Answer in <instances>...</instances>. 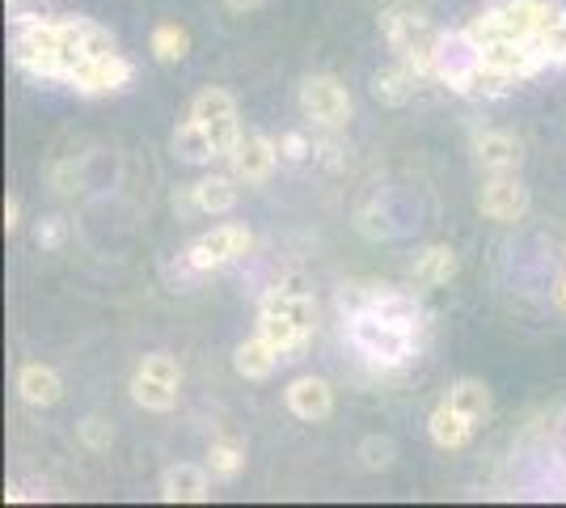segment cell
I'll list each match as a JSON object with an SVG mask.
<instances>
[{
  "mask_svg": "<svg viewBox=\"0 0 566 508\" xmlns=\"http://www.w3.org/2000/svg\"><path fill=\"white\" fill-rule=\"evenodd\" d=\"M380 34H385L389 51H394L419 81H423V76H436V43H440V30L431 25L427 13L410 9V4H389V9L380 13Z\"/></svg>",
  "mask_w": 566,
  "mask_h": 508,
  "instance_id": "cell-1",
  "label": "cell"
},
{
  "mask_svg": "<svg viewBox=\"0 0 566 508\" xmlns=\"http://www.w3.org/2000/svg\"><path fill=\"white\" fill-rule=\"evenodd\" d=\"M347 339H352L355 352L368 364H377V369H401L415 356V331L377 314L347 318Z\"/></svg>",
  "mask_w": 566,
  "mask_h": 508,
  "instance_id": "cell-2",
  "label": "cell"
},
{
  "mask_svg": "<svg viewBox=\"0 0 566 508\" xmlns=\"http://www.w3.org/2000/svg\"><path fill=\"white\" fill-rule=\"evenodd\" d=\"M178 394H182V369L169 352H148L136 373H132V398L140 403L144 412L166 415L178 407Z\"/></svg>",
  "mask_w": 566,
  "mask_h": 508,
  "instance_id": "cell-3",
  "label": "cell"
},
{
  "mask_svg": "<svg viewBox=\"0 0 566 508\" xmlns=\"http://www.w3.org/2000/svg\"><path fill=\"white\" fill-rule=\"evenodd\" d=\"M301 115L326 132H338L352 120V90L334 73H313L301 81Z\"/></svg>",
  "mask_w": 566,
  "mask_h": 508,
  "instance_id": "cell-4",
  "label": "cell"
},
{
  "mask_svg": "<svg viewBox=\"0 0 566 508\" xmlns=\"http://www.w3.org/2000/svg\"><path fill=\"white\" fill-rule=\"evenodd\" d=\"M190 120H199L208 127V136H212V145L220 157H229L241 141V123H237V102L229 90H220V85H208V90H199L195 102H190Z\"/></svg>",
  "mask_w": 566,
  "mask_h": 508,
  "instance_id": "cell-5",
  "label": "cell"
},
{
  "mask_svg": "<svg viewBox=\"0 0 566 508\" xmlns=\"http://www.w3.org/2000/svg\"><path fill=\"white\" fill-rule=\"evenodd\" d=\"M486 9L507 25L512 39H542L566 18V4L558 0H486Z\"/></svg>",
  "mask_w": 566,
  "mask_h": 508,
  "instance_id": "cell-6",
  "label": "cell"
},
{
  "mask_svg": "<svg viewBox=\"0 0 566 508\" xmlns=\"http://www.w3.org/2000/svg\"><path fill=\"white\" fill-rule=\"evenodd\" d=\"M254 246V234L245 229V225H216L212 234H203V238H195L187 250V267L190 271H220V267L237 263L245 250Z\"/></svg>",
  "mask_w": 566,
  "mask_h": 508,
  "instance_id": "cell-7",
  "label": "cell"
},
{
  "mask_svg": "<svg viewBox=\"0 0 566 508\" xmlns=\"http://www.w3.org/2000/svg\"><path fill=\"white\" fill-rule=\"evenodd\" d=\"M136 81V69H132V60H123V55H97V60H81L76 69L69 73V90H76L81 97H102V94H123L127 85Z\"/></svg>",
  "mask_w": 566,
  "mask_h": 508,
  "instance_id": "cell-8",
  "label": "cell"
},
{
  "mask_svg": "<svg viewBox=\"0 0 566 508\" xmlns=\"http://www.w3.org/2000/svg\"><path fill=\"white\" fill-rule=\"evenodd\" d=\"M528 208H533V195L516 174H491L478 187V212L495 225H516L528 217Z\"/></svg>",
  "mask_w": 566,
  "mask_h": 508,
  "instance_id": "cell-9",
  "label": "cell"
},
{
  "mask_svg": "<svg viewBox=\"0 0 566 508\" xmlns=\"http://www.w3.org/2000/svg\"><path fill=\"white\" fill-rule=\"evenodd\" d=\"M275 166H280V145H275L271 136H262V132L241 136L237 148L229 153V174H233L241 187H262V183H271Z\"/></svg>",
  "mask_w": 566,
  "mask_h": 508,
  "instance_id": "cell-10",
  "label": "cell"
},
{
  "mask_svg": "<svg viewBox=\"0 0 566 508\" xmlns=\"http://www.w3.org/2000/svg\"><path fill=\"white\" fill-rule=\"evenodd\" d=\"M212 470L199 462H178L161 475V500L169 505H203L212 496Z\"/></svg>",
  "mask_w": 566,
  "mask_h": 508,
  "instance_id": "cell-11",
  "label": "cell"
},
{
  "mask_svg": "<svg viewBox=\"0 0 566 508\" xmlns=\"http://www.w3.org/2000/svg\"><path fill=\"white\" fill-rule=\"evenodd\" d=\"M283 403L287 412L305 424H322L334 415V386L326 377H296L292 386L283 390Z\"/></svg>",
  "mask_w": 566,
  "mask_h": 508,
  "instance_id": "cell-12",
  "label": "cell"
},
{
  "mask_svg": "<svg viewBox=\"0 0 566 508\" xmlns=\"http://www.w3.org/2000/svg\"><path fill=\"white\" fill-rule=\"evenodd\" d=\"M473 157L486 174H516L520 162H524V145H520L512 132H473Z\"/></svg>",
  "mask_w": 566,
  "mask_h": 508,
  "instance_id": "cell-13",
  "label": "cell"
},
{
  "mask_svg": "<svg viewBox=\"0 0 566 508\" xmlns=\"http://www.w3.org/2000/svg\"><path fill=\"white\" fill-rule=\"evenodd\" d=\"M473 64H478V48L470 43L465 25H461V30H440V43H436V76L452 90L461 76L470 73Z\"/></svg>",
  "mask_w": 566,
  "mask_h": 508,
  "instance_id": "cell-14",
  "label": "cell"
},
{
  "mask_svg": "<svg viewBox=\"0 0 566 508\" xmlns=\"http://www.w3.org/2000/svg\"><path fill=\"white\" fill-rule=\"evenodd\" d=\"M259 314H280L287 322H296V326H305L313 331V318H317V301L308 297L296 280H287V284H275V289L262 292L259 301Z\"/></svg>",
  "mask_w": 566,
  "mask_h": 508,
  "instance_id": "cell-15",
  "label": "cell"
},
{
  "mask_svg": "<svg viewBox=\"0 0 566 508\" xmlns=\"http://www.w3.org/2000/svg\"><path fill=\"white\" fill-rule=\"evenodd\" d=\"M520 85L516 73H503L495 64H486L482 55H478V64H473L470 73L461 76L457 85H452V94L461 97H473V102H499V97H507L512 90Z\"/></svg>",
  "mask_w": 566,
  "mask_h": 508,
  "instance_id": "cell-16",
  "label": "cell"
},
{
  "mask_svg": "<svg viewBox=\"0 0 566 508\" xmlns=\"http://www.w3.org/2000/svg\"><path fill=\"white\" fill-rule=\"evenodd\" d=\"M18 398H22L25 407H55L60 398H64V377L43 361H30L22 364V373H18Z\"/></svg>",
  "mask_w": 566,
  "mask_h": 508,
  "instance_id": "cell-17",
  "label": "cell"
},
{
  "mask_svg": "<svg viewBox=\"0 0 566 508\" xmlns=\"http://www.w3.org/2000/svg\"><path fill=\"white\" fill-rule=\"evenodd\" d=\"M280 364H283L280 348L262 335V331L259 335H250L245 343H237V352H233V369L245 377V382H266Z\"/></svg>",
  "mask_w": 566,
  "mask_h": 508,
  "instance_id": "cell-18",
  "label": "cell"
},
{
  "mask_svg": "<svg viewBox=\"0 0 566 508\" xmlns=\"http://www.w3.org/2000/svg\"><path fill=\"white\" fill-rule=\"evenodd\" d=\"M473 428H478V424H473L465 412H457L449 398L427 415V436H431V445H436V449H465Z\"/></svg>",
  "mask_w": 566,
  "mask_h": 508,
  "instance_id": "cell-19",
  "label": "cell"
},
{
  "mask_svg": "<svg viewBox=\"0 0 566 508\" xmlns=\"http://www.w3.org/2000/svg\"><path fill=\"white\" fill-rule=\"evenodd\" d=\"M169 148H174V157L182 162V166H212L216 157V145L212 136H208V127L199 120H182L174 127V136H169Z\"/></svg>",
  "mask_w": 566,
  "mask_h": 508,
  "instance_id": "cell-20",
  "label": "cell"
},
{
  "mask_svg": "<svg viewBox=\"0 0 566 508\" xmlns=\"http://www.w3.org/2000/svg\"><path fill=\"white\" fill-rule=\"evenodd\" d=\"M237 195H241V183L233 174H203L195 183V204L203 217H229L237 208Z\"/></svg>",
  "mask_w": 566,
  "mask_h": 508,
  "instance_id": "cell-21",
  "label": "cell"
},
{
  "mask_svg": "<svg viewBox=\"0 0 566 508\" xmlns=\"http://www.w3.org/2000/svg\"><path fill=\"white\" fill-rule=\"evenodd\" d=\"M364 314L389 318V322H398V326H410V331H419V322H423V310H419V301H415L410 292L389 289V284L373 289V297H368V310H364Z\"/></svg>",
  "mask_w": 566,
  "mask_h": 508,
  "instance_id": "cell-22",
  "label": "cell"
},
{
  "mask_svg": "<svg viewBox=\"0 0 566 508\" xmlns=\"http://www.w3.org/2000/svg\"><path fill=\"white\" fill-rule=\"evenodd\" d=\"M415 85H419V76L398 60V64H389V69H380L373 76V97H377L380 106H406L415 97Z\"/></svg>",
  "mask_w": 566,
  "mask_h": 508,
  "instance_id": "cell-23",
  "label": "cell"
},
{
  "mask_svg": "<svg viewBox=\"0 0 566 508\" xmlns=\"http://www.w3.org/2000/svg\"><path fill=\"white\" fill-rule=\"evenodd\" d=\"M457 271H461V259H457V250L444 242L427 246L423 255L415 259V280H419V284H449Z\"/></svg>",
  "mask_w": 566,
  "mask_h": 508,
  "instance_id": "cell-24",
  "label": "cell"
},
{
  "mask_svg": "<svg viewBox=\"0 0 566 508\" xmlns=\"http://www.w3.org/2000/svg\"><path fill=\"white\" fill-rule=\"evenodd\" d=\"M148 48H153V60H157V64H178V60H187V51H190V30L178 22L153 25Z\"/></svg>",
  "mask_w": 566,
  "mask_h": 508,
  "instance_id": "cell-25",
  "label": "cell"
},
{
  "mask_svg": "<svg viewBox=\"0 0 566 508\" xmlns=\"http://www.w3.org/2000/svg\"><path fill=\"white\" fill-rule=\"evenodd\" d=\"M449 403L457 412H465L473 424H482L486 415H491V390L482 386L478 377H457L449 386Z\"/></svg>",
  "mask_w": 566,
  "mask_h": 508,
  "instance_id": "cell-26",
  "label": "cell"
},
{
  "mask_svg": "<svg viewBox=\"0 0 566 508\" xmlns=\"http://www.w3.org/2000/svg\"><path fill=\"white\" fill-rule=\"evenodd\" d=\"M208 470H212L216 479H237V475L245 470V449L233 445V440H212V449H208Z\"/></svg>",
  "mask_w": 566,
  "mask_h": 508,
  "instance_id": "cell-27",
  "label": "cell"
},
{
  "mask_svg": "<svg viewBox=\"0 0 566 508\" xmlns=\"http://www.w3.org/2000/svg\"><path fill=\"white\" fill-rule=\"evenodd\" d=\"M355 454H359V462H364V470H389V466H394V462H398V440H394V436H364V440H359V449H355Z\"/></svg>",
  "mask_w": 566,
  "mask_h": 508,
  "instance_id": "cell-28",
  "label": "cell"
},
{
  "mask_svg": "<svg viewBox=\"0 0 566 508\" xmlns=\"http://www.w3.org/2000/svg\"><path fill=\"white\" fill-rule=\"evenodd\" d=\"M81 51H85V60H97V55H115L118 43H115V34H111L106 25L81 18Z\"/></svg>",
  "mask_w": 566,
  "mask_h": 508,
  "instance_id": "cell-29",
  "label": "cell"
},
{
  "mask_svg": "<svg viewBox=\"0 0 566 508\" xmlns=\"http://www.w3.org/2000/svg\"><path fill=\"white\" fill-rule=\"evenodd\" d=\"M76 436H81V445H85L90 454H102V449H111L115 428H111L102 415H90V419H81V424H76Z\"/></svg>",
  "mask_w": 566,
  "mask_h": 508,
  "instance_id": "cell-30",
  "label": "cell"
},
{
  "mask_svg": "<svg viewBox=\"0 0 566 508\" xmlns=\"http://www.w3.org/2000/svg\"><path fill=\"white\" fill-rule=\"evenodd\" d=\"M55 18V0H9V22L13 25H34Z\"/></svg>",
  "mask_w": 566,
  "mask_h": 508,
  "instance_id": "cell-31",
  "label": "cell"
},
{
  "mask_svg": "<svg viewBox=\"0 0 566 508\" xmlns=\"http://www.w3.org/2000/svg\"><path fill=\"white\" fill-rule=\"evenodd\" d=\"M528 43L542 51V55L549 60V64H554V69H566V18L554 25L549 34H542V39H528Z\"/></svg>",
  "mask_w": 566,
  "mask_h": 508,
  "instance_id": "cell-32",
  "label": "cell"
},
{
  "mask_svg": "<svg viewBox=\"0 0 566 508\" xmlns=\"http://www.w3.org/2000/svg\"><path fill=\"white\" fill-rule=\"evenodd\" d=\"M64 238H69V225H64V217H43L39 225H34V242L43 246V250H60V246H64Z\"/></svg>",
  "mask_w": 566,
  "mask_h": 508,
  "instance_id": "cell-33",
  "label": "cell"
},
{
  "mask_svg": "<svg viewBox=\"0 0 566 508\" xmlns=\"http://www.w3.org/2000/svg\"><path fill=\"white\" fill-rule=\"evenodd\" d=\"M308 153H313V141H308L305 132H283V136H280V157H283V162L301 166Z\"/></svg>",
  "mask_w": 566,
  "mask_h": 508,
  "instance_id": "cell-34",
  "label": "cell"
},
{
  "mask_svg": "<svg viewBox=\"0 0 566 508\" xmlns=\"http://www.w3.org/2000/svg\"><path fill=\"white\" fill-rule=\"evenodd\" d=\"M18 225H22V199L18 195H4V229L18 234Z\"/></svg>",
  "mask_w": 566,
  "mask_h": 508,
  "instance_id": "cell-35",
  "label": "cell"
},
{
  "mask_svg": "<svg viewBox=\"0 0 566 508\" xmlns=\"http://www.w3.org/2000/svg\"><path fill=\"white\" fill-rule=\"evenodd\" d=\"M262 4H266V0H224V9H233V13H254Z\"/></svg>",
  "mask_w": 566,
  "mask_h": 508,
  "instance_id": "cell-36",
  "label": "cell"
},
{
  "mask_svg": "<svg viewBox=\"0 0 566 508\" xmlns=\"http://www.w3.org/2000/svg\"><path fill=\"white\" fill-rule=\"evenodd\" d=\"M554 305L566 314V276H558V284H554Z\"/></svg>",
  "mask_w": 566,
  "mask_h": 508,
  "instance_id": "cell-37",
  "label": "cell"
}]
</instances>
